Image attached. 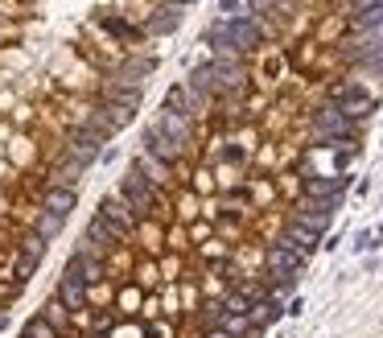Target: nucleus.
Here are the masks:
<instances>
[{"label": "nucleus", "instance_id": "f257e3e1", "mask_svg": "<svg viewBox=\"0 0 383 338\" xmlns=\"http://www.w3.org/2000/svg\"><path fill=\"white\" fill-rule=\"evenodd\" d=\"M313 136L317 140H330V145H346L350 136H354V120H346L338 108H322V112H313Z\"/></svg>", "mask_w": 383, "mask_h": 338}, {"label": "nucleus", "instance_id": "f03ea898", "mask_svg": "<svg viewBox=\"0 0 383 338\" xmlns=\"http://www.w3.org/2000/svg\"><path fill=\"white\" fill-rule=\"evenodd\" d=\"M120 198H124V203H128L136 214L153 211V186H149V177H144L136 166L128 169L124 177H120Z\"/></svg>", "mask_w": 383, "mask_h": 338}, {"label": "nucleus", "instance_id": "7ed1b4c3", "mask_svg": "<svg viewBox=\"0 0 383 338\" xmlns=\"http://www.w3.org/2000/svg\"><path fill=\"white\" fill-rule=\"evenodd\" d=\"M334 108H338L346 120H354V124H359V120H367V116L375 112V99H371L363 87H350V83H346V87H338V91H334Z\"/></svg>", "mask_w": 383, "mask_h": 338}, {"label": "nucleus", "instance_id": "20e7f679", "mask_svg": "<svg viewBox=\"0 0 383 338\" xmlns=\"http://www.w3.org/2000/svg\"><path fill=\"white\" fill-rule=\"evenodd\" d=\"M124 240V231L107 219V214H95L91 223H87V240L79 244V252H99V248H112V244H120Z\"/></svg>", "mask_w": 383, "mask_h": 338}, {"label": "nucleus", "instance_id": "39448f33", "mask_svg": "<svg viewBox=\"0 0 383 338\" xmlns=\"http://www.w3.org/2000/svg\"><path fill=\"white\" fill-rule=\"evenodd\" d=\"M144 153L157 157V161H165V166H173V161L181 157V145H177L161 124H149L144 128Z\"/></svg>", "mask_w": 383, "mask_h": 338}, {"label": "nucleus", "instance_id": "423d86ee", "mask_svg": "<svg viewBox=\"0 0 383 338\" xmlns=\"http://www.w3.org/2000/svg\"><path fill=\"white\" fill-rule=\"evenodd\" d=\"M268 268H272V277H276V281H285V277H297L301 268H305V256H297L293 248H280V244H272V252H268Z\"/></svg>", "mask_w": 383, "mask_h": 338}, {"label": "nucleus", "instance_id": "0eeeda50", "mask_svg": "<svg viewBox=\"0 0 383 338\" xmlns=\"http://www.w3.org/2000/svg\"><path fill=\"white\" fill-rule=\"evenodd\" d=\"M338 211V203H305L297 214H293V223H301V227H309V231H326L330 227V214Z\"/></svg>", "mask_w": 383, "mask_h": 338}, {"label": "nucleus", "instance_id": "6e6552de", "mask_svg": "<svg viewBox=\"0 0 383 338\" xmlns=\"http://www.w3.org/2000/svg\"><path fill=\"white\" fill-rule=\"evenodd\" d=\"M211 71H214V87H218V91H239V87H243V66H239V58H214Z\"/></svg>", "mask_w": 383, "mask_h": 338}, {"label": "nucleus", "instance_id": "1a4fd4ad", "mask_svg": "<svg viewBox=\"0 0 383 338\" xmlns=\"http://www.w3.org/2000/svg\"><path fill=\"white\" fill-rule=\"evenodd\" d=\"M317 244H322V235L309 231V227H301V223H293V227L280 235V248H293L297 256H313L317 252Z\"/></svg>", "mask_w": 383, "mask_h": 338}, {"label": "nucleus", "instance_id": "9d476101", "mask_svg": "<svg viewBox=\"0 0 383 338\" xmlns=\"http://www.w3.org/2000/svg\"><path fill=\"white\" fill-rule=\"evenodd\" d=\"M79 207V194H75V186H50L45 190V211L58 214V219H70V211Z\"/></svg>", "mask_w": 383, "mask_h": 338}, {"label": "nucleus", "instance_id": "9b49d317", "mask_svg": "<svg viewBox=\"0 0 383 338\" xmlns=\"http://www.w3.org/2000/svg\"><path fill=\"white\" fill-rule=\"evenodd\" d=\"M231 25V38H235V50L243 54V50H255V45L264 42V29H260V21L255 17H243V21H227Z\"/></svg>", "mask_w": 383, "mask_h": 338}, {"label": "nucleus", "instance_id": "f8f14e48", "mask_svg": "<svg viewBox=\"0 0 383 338\" xmlns=\"http://www.w3.org/2000/svg\"><path fill=\"white\" fill-rule=\"evenodd\" d=\"M66 277H75V281H99L103 277V268H99V260L91 252H75L70 260H66Z\"/></svg>", "mask_w": 383, "mask_h": 338}, {"label": "nucleus", "instance_id": "ddd939ff", "mask_svg": "<svg viewBox=\"0 0 383 338\" xmlns=\"http://www.w3.org/2000/svg\"><path fill=\"white\" fill-rule=\"evenodd\" d=\"M350 25H354L359 34L383 29V4H354V13H350Z\"/></svg>", "mask_w": 383, "mask_h": 338}, {"label": "nucleus", "instance_id": "4468645a", "mask_svg": "<svg viewBox=\"0 0 383 338\" xmlns=\"http://www.w3.org/2000/svg\"><path fill=\"white\" fill-rule=\"evenodd\" d=\"M206 42L218 50V58H239V50H235V38H231V25H227V21H214L211 29H206Z\"/></svg>", "mask_w": 383, "mask_h": 338}, {"label": "nucleus", "instance_id": "2eb2a0df", "mask_svg": "<svg viewBox=\"0 0 383 338\" xmlns=\"http://www.w3.org/2000/svg\"><path fill=\"white\" fill-rule=\"evenodd\" d=\"M58 301H62L66 309H83L87 305V285L62 272V281H58Z\"/></svg>", "mask_w": 383, "mask_h": 338}, {"label": "nucleus", "instance_id": "dca6fc26", "mask_svg": "<svg viewBox=\"0 0 383 338\" xmlns=\"http://www.w3.org/2000/svg\"><path fill=\"white\" fill-rule=\"evenodd\" d=\"M177 25H181V8H177V4H165V8H157V13L144 21V29H149V34H173Z\"/></svg>", "mask_w": 383, "mask_h": 338}, {"label": "nucleus", "instance_id": "f3484780", "mask_svg": "<svg viewBox=\"0 0 383 338\" xmlns=\"http://www.w3.org/2000/svg\"><path fill=\"white\" fill-rule=\"evenodd\" d=\"M99 214H107V219H112L120 231H128V227H132V219H136V211L128 207L120 194H107V198H103V211H99Z\"/></svg>", "mask_w": 383, "mask_h": 338}, {"label": "nucleus", "instance_id": "a211bd4d", "mask_svg": "<svg viewBox=\"0 0 383 338\" xmlns=\"http://www.w3.org/2000/svg\"><path fill=\"white\" fill-rule=\"evenodd\" d=\"M161 112H173V116H194L190 87H170V91H165V103H161Z\"/></svg>", "mask_w": 383, "mask_h": 338}, {"label": "nucleus", "instance_id": "6ab92c4d", "mask_svg": "<svg viewBox=\"0 0 383 338\" xmlns=\"http://www.w3.org/2000/svg\"><path fill=\"white\" fill-rule=\"evenodd\" d=\"M186 87H190V95H214L218 87H214L211 62H206V66H194V71H190V79H186Z\"/></svg>", "mask_w": 383, "mask_h": 338}, {"label": "nucleus", "instance_id": "aec40b11", "mask_svg": "<svg viewBox=\"0 0 383 338\" xmlns=\"http://www.w3.org/2000/svg\"><path fill=\"white\" fill-rule=\"evenodd\" d=\"M136 169L149 177V186H161V182H170V166H165V161H157V157H149V153H140V157H136Z\"/></svg>", "mask_w": 383, "mask_h": 338}, {"label": "nucleus", "instance_id": "412c9836", "mask_svg": "<svg viewBox=\"0 0 383 338\" xmlns=\"http://www.w3.org/2000/svg\"><path fill=\"white\" fill-rule=\"evenodd\" d=\"M107 103H116L124 112H136L140 108V87H112L107 91Z\"/></svg>", "mask_w": 383, "mask_h": 338}, {"label": "nucleus", "instance_id": "4be33fe9", "mask_svg": "<svg viewBox=\"0 0 383 338\" xmlns=\"http://www.w3.org/2000/svg\"><path fill=\"white\" fill-rule=\"evenodd\" d=\"M243 17H252L248 0H218V21H243Z\"/></svg>", "mask_w": 383, "mask_h": 338}, {"label": "nucleus", "instance_id": "5701e85b", "mask_svg": "<svg viewBox=\"0 0 383 338\" xmlns=\"http://www.w3.org/2000/svg\"><path fill=\"white\" fill-rule=\"evenodd\" d=\"M144 75H153V62H149V58H136V62H128L124 71H120V83H132V79H136V87H140Z\"/></svg>", "mask_w": 383, "mask_h": 338}, {"label": "nucleus", "instance_id": "b1692460", "mask_svg": "<svg viewBox=\"0 0 383 338\" xmlns=\"http://www.w3.org/2000/svg\"><path fill=\"white\" fill-rule=\"evenodd\" d=\"M157 124L165 128V132H170L177 145H186V140H190V132H186V116H173V112H165V116H161Z\"/></svg>", "mask_w": 383, "mask_h": 338}, {"label": "nucleus", "instance_id": "393cba45", "mask_svg": "<svg viewBox=\"0 0 383 338\" xmlns=\"http://www.w3.org/2000/svg\"><path fill=\"white\" fill-rule=\"evenodd\" d=\"M42 318L50 322V326H54V330H62V326H66V318H70V309H66V305H62V301L54 297V301H45Z\"/></svg>", "mask_w": 383, "mask_h": 338}, {"label": "nucleus", "instance_id": "a878e982", "mask_svg": "<svg viewBox=\"0 0 383 338\" xmlns=\"http://www.w3.org/2000/svg\"><path fill=\"white\" fill-rule=\"evenodd\" d=\"M223 305H227V314H243V318L252 314V301H248L243 293H227V301H223Z\"/></svg>", "mask_w": 383, "mask_h": 338}, {"label": "nucleus", "instance_id": "bb28decb", "mask_svg": "<svg viewBox=\"0 0 383 338\" xmlns=\"http://www.w3.org/2000/svg\"><path fill=\"white\" fill-rule=\"evenodd\" d=\"M25 335H29V338H58V330H54L45 318H33V322L25 326Z\"/></svg>", "mask_w": 383, "mask_h": 338}, {"label": "nucleus", "instance_id": "cd10ccee", "mask_svg": "<svg viewBox=\"0 0 383 338\" xmlns=\"http://www.w3.org/2000/svg\"><path fill=\"white\" fill-rule=\"evenodd\" d=\"M25 256H29V260H42L45 256V240L42 235H29V240H25Z\"/></svg>", "mask_w": 383, "mask_h": 338}, {"label": "nucleus", "instance_id": "c85d7f7f", "mask_svg": "<svg viewBox=\"0 0 383 338\" xmlns=\"http://www.w3.org/2000/svg\"><path fill=\"white\" fill-rule=\"evenodd\" d=\"M371 248H380L375 244V231H359L354 235V252H371Z\"/></svg>", "mask_w": 383, "mask_h": 338}, {"label": "nucleus", "instance_id": "c756f323", "mask_svg": "<svg viewBox=\"0 0 383 338\" xmlns=\"http://www.w3.org/2000/svg\"><path fill=\"white\" fill-rule=\"evenodd\" d=\"M363 71H371V75H383V45L375 50V54H371V58H367V62H363Z\"/></svg>", "mask_w": 383, "mask_h": 338}, {"label": "nucleus", "instance_id": "7c9ffc66", "mask_svg": "<svg viewBox=\"0 0 383 338\" xmlns=\"http://www.w3.org/2000/svg\"><path fill=\"white\" fill-rule=\"evenodd\" d=\"M58 223H62L58 214H50V211H45V214H42V235H54V231H58Z\"/></svg>", "mask_w": 383, "mask_h": 338}, {"label": "nucleus", "instance_id": "2f4dec72", "mask_svg": "<svg viewBox=\"0 0 383 338\" xmlns=\"http://www.w3.org/2000/svg\"><path fill=\"white\" fill-rule=\"evenodd\" d=\"M285 314H289V318H301V314H305V297H293V301L285 305Z\"/></svg>", "mask_w": 383, "mask_h": 338}, {"label": "nucleus", "instance_id": "473e14b6", "mask_svg": "<svg viewBox=\"0 0 383 338\" xmlns=\"http://www.w3.org/2000/svg\"><path fill=\"white\" fill-rule=\"evenodd\" d=\"M206 338H235V335H227V330H206Z\"/></svg>", "mask_w": 383, "mask_h": 338}, {"label": "nucleus", "instance_id": "72a5a7b5", "mask_svg": "<svg viewBox=\"0 0 383 338\" xmlns=\"http://www.w3.org/2000/svg\"><path fill=\"white\" fill-rule=\"evenodd\" d=\"M170 4H177V8H186V4H194V0H170Z\"/></svg>", "mask_w": 383, "mask_h": 338}, {"label": "nucleus", "instance_id": "f704fd0d", "mask_svg": "<svg viewBox=\"0 0 383 338\" xmlns=\"http://www.w3.org/2000/svg\"><path fill=\"white\" fill-rule=\"evenodd\" d=\"M0 326H4V309H0Z\"/></svg>", "mask_w": 383, "mask_h": 338}, {"label": "nucleus", "instance_id": "c9c22d12", "mask_svg": "<svg viewBox=\"0 0 383 338\" xmlns=\"http://www.w3.org/2000/svg\"><path fill=\"white\" fill-rule=\"evenodd\" d=\"M25 338H29V335H25Z\"/></svg>", "mask_w": 383, "mask_h": 338}]
</instances>
